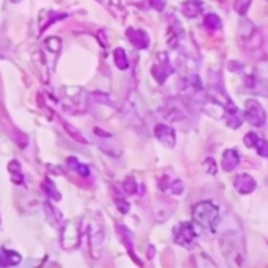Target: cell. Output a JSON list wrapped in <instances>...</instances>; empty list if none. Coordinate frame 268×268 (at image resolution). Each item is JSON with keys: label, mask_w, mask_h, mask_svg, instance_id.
<instances>
[{"label": "cell", "mask_w": 268, "mask_h": 268, "mask_svg": "<svg viewBox=\"0 0 268 268\" xmlns=\"http://www.w3.org/2000/svg\"><path fill=\"white\" fill-rule=\"evenodd\" d=\"M193 218L194 221L203 226V228L209 229L210 232L217 231V226L220 223V209L210 201H201L194 204L193 207Z\"/></svg>", "instance_id": "1"}, {"label": "cell", "mask_w": 268, "mask_h": 268, "mask_svg": "<svg viewBox=\"0 0 268 268\" xmlns=\"http://www.w3.org/2000/svg\"><path fill=\"white\" fill-rule=\"evenodd\" d=\"M196 235H197V232L194 229L193 223H190V221L179 223L174 228V243H177L179 246H183V248H191Z\"/></svg>", "instance_id": "2"}, {"label": "cell", "mask_w": 268, "mask_h": 268, "mask_svg": "<svg viewBox=\"0 0 268 268\" xmlns=\"http://www.w3.org/2000/svg\"><path fill=\"white\" fill-rule=\"evenodd\" d=\"M245 119L254 127H260L266 122V111L263 110V107L256 101V99H248L246 101Z\"/></svg>", "instance_id": "3"}, {"label": "cell", "mask_w": 268, "mask_h": 268, "mask_svg": "<svg viewBox=\"0 0 268 268\" xmlns=\"http://www.w3.org/2000/svg\"><path fill=\"white\" fill-rule=\"evenodd\" d=\"M152 76L159 83H165V80L173 74V66L169 63V58L166 56V53H160L159 60L152 66Z\"/></svg>", "instance_id": "4"}, {"label": "cell", "mask_w": 268, "mask_h": 268, "mask_svg": "<svg viewBox=\"0 0 268 268\" xmlns=\"http://www.w3.org/2000/svg\"><path fill=\"white\" fill-rule=\"evenodd\" d=\"M154 135L157 137V140L166 148H174L176 145V132L173 127H169L166 124H157L154 127Z\"/></svg>", "instance_id": "5"}, {"label": "cell", "mask_w": 268, "mask_h": 268, "mask_svg": "<svg viewBox=\"0 0 268 268\" xmlns=\"http://www.w3.org/2000/svg\"><path fill=\"white\" fill-rule=\"evenodd\" d=\"M257 183L254 180L252 176H249L248 173H242V174H237L234 179V188L240 193V194H249L256 190Z\"/></svg>", "instance_id": "6"}, {"label": "cell", "mask_w": 268, "mask_h": 268, "mask_svg": "<svg viewBox=\"0 0 268 268\" xmlns=\"http://www.w3.org/2000/svg\"><path fill=\"white\" fill-rule=\"evenodd\" d=\"M223 113H224L226 122H228V125L232 127V129H238V127L242 125L245 115H242V113H240V110L237 108V105L232 101L223 108Z\"/></svg>", "instance_id": "7"}, {"label": "cell", "mask_w": 268, "mask_h": 268, "mask_svg": "<svg viewBox=\"0 0 268 268\" xmlns=\"http://www.w3.org/2000/svg\"><path fill=\"white\" fill-rule=\"evenodd\" d=\"M125 36L132 42V46L137 47V49H146L149 46V36L145 30H137V28H127L125 32Z\"/></svg>", "instance_id": "8"}, {"label": "cell", "mask_w": 268, "mask_h": 268, "mask_svg": "<svg viewBox=\"0 0 268 268\" xmlns=\"http://www.w3.org/2000/svg\"><path fill=\"white\" fill-rule=\"evenodd\" d=\"M163 115H165V119L168 121H180L187 116V113L179 101H169V104L163 110Z\"/></svg>", "instance_id": "9"}, {"label": "cell", "mask_w": 268, "mask_h": 268, "mask_svg": "<svg viewBox=\"0 0 268 268\" xmlns=\"http://www.w3.org/2000/svg\"><path fill=\"white\" fill-rule=\"evenodd\" d=\"M240 163V154L237 149H226L221 159V168L226 173L232 171L234 168H237Z\"/></svg>", "instance_id": "10"}, {"label": "cell", "mask_w": 268, "mask_h": 268, "mask_svg": "<svg viewBox=\"0 0 268 268\" xmlns=\"http://www.w3.org/2000/svg\"><path fill=\"white\" fill-rule=\"evenodd\" d=\"M203 10H204V4L201 0H187V2L182 4V13L188 19L197 18L203 13Z\"/></svg>", "instance_id": "11"}, {"label": "cell", "mask_w": 268, "mask_h": 268, "mask_svg": "<svg viewBox=\"0 0 268 268\" xmlns=\"http://www.w3.org/2000/svg\"><path fill=\"white\" fill-rule=\"evenodd\" d=\"M44 210H46V215H47L50 224H53L55 228H63L64 217H63V214H61L58 209L53 207V206L49 204V203H46V204H44Z\"/></svg>", "instance_id": "12"}, {"label": "cell", "mask_w": 268, "mask_h": 268, "mask_svg": "<svg viewBox=\"0 0 268 268\" xmlns=\"http://www.w3.org/2000/svg\"><path fill=\"white\" fill-rule=\"evenodd\" d=\"M21 262L19 252L11 251V249H0V266H11V265H18Z\"/></svg>", "instance_id": "13"}, {"label": "cell", "mask_w": 268, "mask_h": 268, "mask_svg": "<svg viewBox=\"0 0 268 268\" xmlns=\"http://www.w3.org/2000/svg\"><path fill=\"white\" fill-rule=\"evenodd\" d=\"M113 60H115V64L118 69L121 71L129 69V58H127V53L122 47H116L113 50Z\"/></svg>", "instance_id": "14"}, {"label": "cell", "mask_w": 268, "mask_h": 268, "mask_svg": "<svg viewBox=\"0 0 268 268\" xmlns=\"http://www.w3.org/2000/svg\"><path fill=\"white\" fill-rule=\"evenodd\" d=\"M118 232L121 235V240H122V243L124 246L127 248V251H129L130 256H135V252H133V237L130 234V231L125 228V226H118Z\"/></svg>", "instance_id": "15"}, {"label": "cell", "mask_w": 268, "mask_h": 268, "mask_svg": "<svg viewBox=\"0 0 268 268\" xmlns=\"http://www.w3.org/2000/svg\"><path fill=\"white\" fill-rule=\"evenodd\" d=\"M68 165L71 166V169H74V171H76L77 174H80L82 177H88V176L91 174L90 166L85 165V163H80V162H79L77 159H74V157L68 159Z\"/></svg>", "instance_id": "16"}, {"label": "cell", "mask_w": 268, "mask_h": 268, "mask_svg": "<svg viewBox=\"0 0 268 268\" xmlns=\"http://www.w3.org/2000/svg\"><path fill=\"white\" fill-rule=\"evenodd\" d=\"M63 125H64L66 132H68L71 137H73V138L77 141V143H80V145H88V140L83 137V133L77 129V127H74L73 124H69V122H64Z\"/></svg>", "instance_id": "17"}, {"label": "cell", "mask_w": 268, "mask_h": 268, "mask_svg": "<svg viewBox=\"0 0 268 268\" xmlns=\"http://www.w3.org/2000/svg\"><path fill=\"white\" fill-rule=\"evenodd\" d=\"M42 190H44V193L50 197V199H53V201H60L61 199V194H60L58 190H56L55 183L52 180H44V182H42Z\"/></svg>", "instance_id": "18"}, {"label": "cell", "mask_w": 268, "mask_h": 268, "mask_svg": "<svg viewBox=\"0 0 268 268\" xmlns=\"http://www.w3.org/2000/svg\"><path fill=\"white\" fill-rule=\"evenodd\" d=\"M204 25L209 28L210 32H217V30H220V28H221V19L217 16V14H214V13L206 14Z\"/></svg>", "instance_id": "19"}, {"label": "cell", "mask_w": 268, "mask_h": 268, "mask_svg": "<svg viewBox=\"0 0 268 268\" xmlns=\"http://www.w3.org/2000/svg\"><path fill=\"white\" fill-rule=\"evenodd\" d=\"M10 173H11V176H13V182L14 183H22V180H24V174H22V171H21V165L18 163V162H11L10 163Z\"/></svg>", "instance_id": "20"}, {"label": "cell", "mask_w": 268, "mask_h": 268, "mask_svg": "<svg viewBox=\"0 0 268 268\" xmlns=\"http://www.w3.org/2000/svg\"><path fill=\"white\" fill-rule=\"evenodd\" d=\"M252 0H234V10L240 14V16H245L249 10Z\"/></svg>", "instance_id": "21"}, {"label": "cell", "mask_w": 268, "mask_h": 268, "mask_svg": "<svg viewBox=\"0 0 268 268\" xmlns=\"http://www.w3.org/2000/svg\"><path fill=\"white\" fill-rule=\"evenodd\" d=\"M93 99H96L97 102L105 104V105H108V107H116L115 101H113L111 96L107 94V93H93Z\"/></svg>", "instance_id": "22"}, {"label": "cell", "mask_w": 268, "mask_h": 268, "mask_svg": "<svg viewBox=\"0 0 268 268\" xmlns=\"http://www.w3.org/2000/svg\"><path fill=\"white\" fill-rule=\"evenodd\" d=\"M254 149L257 151V154L260 155V157H268V141L263 140V138H257L256 145H254Z\"/></svg>", "instance_id": "23"}, {"label": "cell", "mask_w": 268, "mask_h": 268, "mask_svg": "<svg viewBox=\"0 0 268 268\" xmlns=\"http://www.w3.org/2000/svg\"><path fill=\"white\" fill-rule=\"evenodd\" d=\"M124 190L127 194H135L137 193V182L132 177H127L124 180Z\"/></svg>", "instance_id": "24"}, {"label": "cell", "mask_w": 268, "mask_h": 268, "mask_svg": "<svg viewBox=\"0 0 268 268\" xmlns=\"http://www.w3.org/2000/svg\"><path fill=\"white\" fill-rule=\"evenodd\" d=\"M115 203H116V207L119 209L121 214H127V212H129V209H130V207H129V203H127L125 199H122V197L116 196Z\"/></svg>", "instance_id": "25"}, {"label": "cell", "mask_w": 268, "mask_h": 268, "mask_svg": "<svg viewBox=\"0 0 268 268\" xmlns=\"http://www.w3.org/2000/svg\"><path fill=\"white\" fill-rule=\"evenodd\" d=\"M169 188H171L173 194H182L183 191V182L182 180H173L169 183Z\"/></svg>", "instance_id": "26"}, {"label": "cell", "mask_w": 268, "mask_h": 268, "mask_svg": "<svg viewBox=\"0 0 268 268\" xmlns=\"http://www.w3.org/2000/svg\"><path fill=\"white\" fill-rule=\"evenodd\" d=\"M257 138H259V137H257V133L249 132V133H246V135H245L243 141H245V145H246L248 148H254V145H256Z\"/></svg>", "instance_id": "27"}, {"label": "cell", "mask_w": 268, "mask_h": 268, "mask_svg": "<svg viewBox=\"0 0 268 268\" xmlns=\"http://www.w3.org/2000/svg\"><path fill=\"white\" fill-rule=\"evenodd\" d=\"M149 4L154 10L157 11H163L165 5H166V0H149Z\"/></svg>", "instance_id": "28"}]
</instances>
